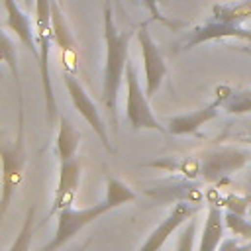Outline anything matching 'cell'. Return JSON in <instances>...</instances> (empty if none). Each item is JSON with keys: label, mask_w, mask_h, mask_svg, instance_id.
Instances as JSON below:
<instances>
[{"label": "cell", "mask_w": 251, "mask_h": 251, "mask_svg": "<svg viewBox=\"0 0 251 251\" xmlns=\"http://www.w3.org/2000/svg\"><path fill=\"white\" fill-rule=\"evenodd\" d=\"M59 2H61V0H59Z\"/></svg>", "instance_id": "28"}, {"label": "cell", "mask_w": 251, "mask_h": 251, "mask_svg": "<svg viewBox=\"0 0 251 251\" xmlns=\"http://www.w3.org/2000/svg\"><path fill=\"white\" fill-rule=\"evenodd\" d=\"M137 198L135 190L131 186H127L126 182L118 180V178H108L106 182V196L104 200H100L94 206L88 208H65L57 214V226H55V233L51 237V241L47 245H43L39 251H57L61 249L65 243H69L80 229H84L88 224H92L94 220H98L100 216L129 204Z\"/></svg>", "instance_id": "1"}, {"label": "cell", "mask_w": 251, "mask_h": 251, "mask_svg": "<svg viewBox=\"0 0 251 251\" xmlns=\"http://www.w3.org/2000/svg\"><path fill=\"white\" fill-rule=\"evenodd\" d=\"M4 10H6V25L16 33V37L22 41V45L31 51V55L37 59V37H33L31 31V22L29 18L22 12V8L16 4V0H4Z\"/></svg>", "instance_id": "13"}, {"label": "cell", "mask_w": 251, "mask_h": 251, "mask_svg": "<svg viewBox=\"0 0 251 251\" xmlns=\"http://www.w3.org/2000/svg\"><path fill=\"white\" fill-rule=\"evenodd\" d=\"M212 20L235 24L241 25L245 20L251 18V0H239V2H227V4H216L212 8Z\"/></svg>", "instance_id": "17"}, {"label": "cell", "mask_w": 251, "mask_h": 251, "mask_svg": "<svg viewBox=\"0 0 251 251\" xmlns=\"http://www.w3.org/2000/svg\"><path fill=\"white\" fill-rule=\"evenodd\" d=\"M220 106L216 102H210L208 106L204 108H198V110H192V112H186V114H178L175 118H169L167 120V131L173 133V135H186V133H194L198 131L204 124L216 120L220 116Z\"/></svg>", "instance_id": "12"}, {"label": "cell", "mask_w": 251, "mask_h": 251, "mask_svg": "<svg viewBox=\"0 0 251 251\" xmlns=\"http://www.w3.org/2000/svg\"><path fill=\"white\" fill-rule=\"evenodd\" d=\"M0 51H2V61H4V63L8 65V69L12 71L14 82H16V86H18V98H22V96H24V92H22V84H20L18 55H16V47H14V43H12V39L8 37V33H6V31H2V47H0Z\"/></svg>", "instance_id": "20"}, {"label": "cell", "mask_w": 251, "mask_h": 251, "mask_svg": "<svg viewBox=\"0 0 251 251\" xmlns=\"http://www.w3.org/2000/svg\"><path fill=\"white\" fill-rule=\"evenodd\" d=\"M245 141H247V143H249V145H251V137H247V139H245Z\"/></svg>", "instance_id": "27"}, {"label": "cell", "mask_w": 251, "mask_h": 251, "mask_svg": "<svg viewBox=\"0 0 251 251\" xmlns=\"http://www.w3.org/2000/svg\"><path fill=\"white\" fill-rule=\"evenodd\" d=\"M33 224H35V206H29L25 212V218L22 222V227L12 241V245L6 251H29L31 247V235H33Z\"/></svg>", "instance_id": "18"}, {"label": "cell", "mask_w": 251, "mask_h": 251, "mask_svg": "<svg viewBox=\"0 0 251 251\" xmlns=\"http://www.w3.org/2000/svg\"><path fill=\"white\" fill-rule=\"evenodd\" d=\"M224 229H226L224 212L220 210V206L210 204V208L206 212L204 227H202V233H200L198 251H218V247L224 241Z\"/></svg>", "instance_id": "14"}, {"label": "cell", "mask_w": 251, "mask_h": 251, "mask_svg": "<svg viewBox=\"0 0 251 251\" xmlns=\"http://www.w3.org/2000/svg\"><path fill=\"white\" fill-rule=\"evenodd\" d=\"M194 239H196V218L192 216L182 231L178 233V239H176V249L175 251H194Z\"/></svg>", "instance_id": "21"}, {"label": "cell", "mask_w": 251, "mask_h": 251, "mask_svg": "<svg viewBox=\"0 0 251 251\" xmlns=\"http://www.w3.org/2000/svg\"><path fill=\"white\" fill-rule=\"evenodd\" d=\"M126 118L135 131L139 129H157L163 133L167 131V126H161V122L151 112L149 96L145 88H141L137 78V69L131 61H127L126 67Z\"/></svg>", "instance_id": "4"}, {"label": "cell", "mask_w": 251, "mask_h": 251, "mask_svg": "<svg viewBox=\"0 0 251 251\" xmlns=\"http://www.w3.org/2000/svg\"><path fill=\"white\" fill-rule=\"evenodd\" d=\"M2 198H0V214L8 212L14 190L20 186L24 178L25 167V143H24V100H20L18 108V137L14 141H2Z\"/></svg>", "instance_id": "3"}, {"label": "cell", "mask_w": 251, "mask_h": 251, "mask_svg": "<svg viewBox=\"0 0 251 251\" xmlns=\"http://www.w3.org/2000/svg\"><path fill=\"white\" fill-rule=\"evenodd\" d=\"M78 184H80V161H78V157L61 161L55 196H53V206L49 210V216H57L61 210L71 208V204L75 202Z\"/></svg>", "instance_id": "9"}, {"label": "cell", "mask_w": 251, "mask_h": 251, "mask_svg": "<svg viewBox=\"0 0 251 251\" xmlns=\"http://www.w3.org/2000/svg\"><path fill=\"white\" fill-rule=\"evenodd\" d=\"M237 49H239L241 53H245V55L251 57V43H247V45H237Z\"/></svg>", "instance_id": "25"}, {"label": "cell", "mask_w": 251, "mask_h": 251, "mask_svg": "<svg viewBox=\"0 0 251 251\" xmlns=\"http://www.w3.org/2000/svg\"><path fill=\"white\" fill-rule=\"evenodd\" d=\"M141 2H143V6L147 8L151 20H159V22H163L165 25H173V22H169V20L161 14V10H159V0H141Z\"/></svg>", "instance_id": "23"}, {"label": "cell", "mask_w": 251, "mask_h": 251, "mask_svg": "<svg viewBox=\"0 0 251 251\" xmlns=\"http://www.w3.org/2000/svg\"><path fill=\"white\" fill-rule=\"evenodd\" d=\"M249 159H251V151L249 149H239V147H214V149H208L198 159L200 176L210 184L222 182L224 178H227L233 173L241 171L247 165Z\"/></svg>", "instance_id": "5"}, {"label": "cell", "mask_w": 251, "mask_h": 251, "mask_svg": "<svg viewBox=\"0 0 251 251\" xmlns=\"http://www.w3.org/2000/svg\"><path fill=\"white\" fill-rule=\"evenodd\" d=\"M224 222H226V227L233 235H237L243 241H251V220L245 218V214H239V212H233V210H226L224 212Z\"/></svg>", "instance_id": "19"}, {"label": "cell", "mask_w": 251, "mask_h": 251, "mask_svg": "<svg viewBox=\"0 0 251 251\" xmlns=\"http://www.w3.org/2000/svg\"><path fill=\"white\" fill-rule=\"evenodd\" d=\"M243 39L247 43H251V29H243L241 25L235 24H226V22H218V20H208L202 25H196L188 31L186 39L180 43V51H188L204 41H214V39Z\"/></svg>", "instance_id": "8"}, {"label": "cell", "mask_w": 251, "mask_h": 251, "mask_svg": "<svg viewBox=\"0 0 251 251\" xmlns=\"http://www.w3.org/2000/svg\"><path fill=\"white\" fill-rule=\"evenodd\" d=\"M51 29H53V41H55V45L61 49L63 57L67 59L65 71L76 73V65H75L76 43H75V37H73L71 29H69V24L65 20V14L61 12L59 0H53L51 2Z\"/></svg>", "instance_id": "11"}, {"label": "cell", "mask_w": 251, "mask_h": 251, "mask_svg": "<svg viewBox=\"0 0 251 251\" xmlns=\"http://www.w3.org/2000/svg\"><path fill=\"white\" fill-rule=\"evenodd\" d=\"M137 41L141 49V59H143V73H145V92L147 96H155L157 90L161 88L165 76H167V63L161 55V49L157 41L149 33V22H143L137 27Z\"/></svg>", "instance_id": "7"}, {"label": "cell", "mask_w": 251, "mask_h": 251, "mask_svg": "<svg viewBox=\"0 0 251 251\" xmlns=\"http://www.w3.org/2000/svg\"><path fill=\"white\" fill-rule=\"evenodd\" d=\"M137 33V29H126L120 31L114 22V12L110 6V0L104 4V75H102V104L108 110L112 124L116 127L118 124V92L124 80V73L129 61V41Z\"/></svg>", "instance_id": "2"}, {"label": "cell", "mask_w": 251, "mask_h": 251, "mask_svg": "<svg viewBox=\"0 0 251 251\" xmlns=\"http://www.w3.org/2000/svg\"><path fill=\"white\" fill-rule=\"evenodd\" d=\"M63 82H65V86H67V92H69V96H71V102H73L75 110H76V112L86 120V124L94 129V133L100 137V141H102V145L106 147V151L112 153L114 147H112V143H110L108 126L104 124V120H102V116H100L96 104L92 102V98L88 96V92L84 90V86L80 84V80L75 76V73L65 71V73H63Z\"/></svg>", "instance_id": "6"}, {"label": "cell", "mask_w": 251, "mask_h": 251, "mask_svg": "<svg viewBox=\"0 0 251 251\" xmlns=\"http://www.w3.org/2000/svg\"><path fill=\"white\" fill-rule=\"evenodd\" d=\"M31 2H35V0H24V4H25V8H31Z\"/></svg>", "instance_id": "26"}, {"label": "cell", "mask_w": 251, "mask_h": 251, "mask_svg": "<svg viewBox=\"0 0 251 251\" xmlns=\"http://www.w3.org/2000/svg\"><path fill=\"white\" fill-rule=\"evenodd\" d=\"M78 143H80V131L73 126V122L67 116H59L57 137H55V155L59 163L76 157Z\"/></svg>", "instance_id": "16"}, {"label": "cell", "mask_w": 251, "mask_h": 251, "mask_svg": "<svg viewBox=\"0 0 251 251\" xmlns=\"http://www.w3.org/2000/svg\"><path fill=\"white\" fill-rule=\"evenodd\" d=\"M196 206H190L188 202H176L173 206V210L167 214V218L147 235V239L141 243V247L137 251H161V247L165 245V241L180 227L184 226L194 214H196Z\"/></svg>", "instance_id": "10"}, {"label": "cell", "mask_w": 251, "mask_h": 251, "mask_svg": "<svg viewBox=\"0 0 251 251\" xmlns=\"http://www.w3.org/2000/svg\"><path fill=\"white\" fill-rule=\"evenodd\" d=\"M90 243H92V239H86L84 243H80L78 247H75V249H71V251H86V249L90 247Z\"/></svg>", "instance_id": "24"}, {"label": "cell", "mask_w": 251, "mask_h": 251, "mask_svg": "<svg viewBox=\"0 0 251 251\" xmlns=\"http://www.w3.org/2000/svg\"><path fill=\"white\" fill-rule=\"evenodd\" d=\"M218 251H251V241H237V239H224Z\"/></svg>", "instance_id": "22"}, {"label": "cell", "mask_w": 251, "mask_h": 251, "mask_svg": "<svg viewBox=\"0 0 251 251\" xmlns=\"http://www.w3.org/2000/svg\"><path fill=\"white\" fill-rule=\"evenodd\" d=\"M214 102L227 114H249L251 112V88H233L227 84L216 86Z\"/></svg>", "instance_id": "15"}]
</instances>
